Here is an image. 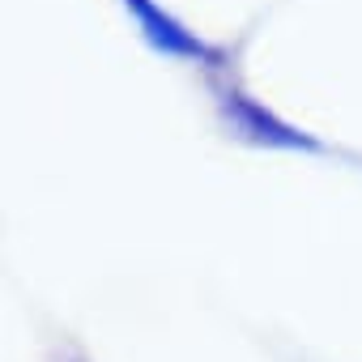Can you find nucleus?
Returning <instances> with one entry per match:
<instances>
[{"instance_id":"nucleus-2","label":"nucleus","mask_w":362,"mask_h":362,"mask_svg":"<svg viewBox=\"0 0 362 362\" xmlns=\"http://www.w3.org/2000/svg\"><path fill=\"white\" fill-rule=\"evenodd\" d=\"M230 119H235V128H243V132H252L256 141H269V145H311L303 132H294V128H286V124H277L269 111H260L256 103H247L243 94H235L230 98Z\"/></svg>"},{"instance_id":"nucleus-1","label":"nucleus","mask_w":362,"mask_h":362,"mask_svg":"<svg viewBox=\"0 0 362 362\" xmlns=\"http://www.w3.org/2000/svg\"><path fill=\"white\" fill-rule=\"evenodd\" d=\"M124 5L132 9V18L141 22L145 39H149L158 52H166V56H188V60H205V56H209V47H205L192 30L179 26L170 13H162L153 0H124Z\"/></svg>"}]
</instances>
